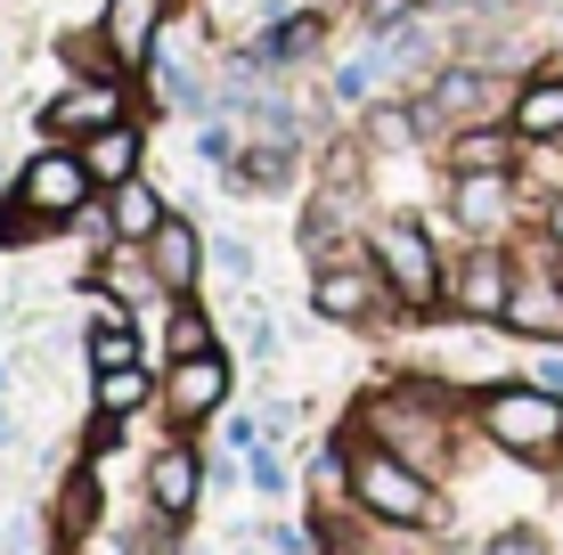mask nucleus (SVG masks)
<instances>
[{
	"mask_svg": "<svg viewBox=\"0 0 563 555\" xmlns=\"http://www.w3.org/2000/svg\"><path fill=\"white\" fill-rule=\"evenodd\" d=\"M155 392H164V376H147V359H140V368H107V376H90V409H99V417H140Z\"/></svg>",
	"mask_w": 563,
	"mask_h": 555,
	"instance_id": "5701e85b",
	"label": "nucleus"
},
{
	"mask_svg": "<svg viewBox=\"0 0 563 555\" xmlns=\"http://www.w3.org/2000/svg\"><path fill=\"white\" fill-rule=\"evenodd\" d=\"M367 254H376L384 286L400 295V311H441L450 302V254H441V237L424 229L417 213H384L376 229H367Z\"/></svg>",
	"mask_w": 563,
	"mask_h": 555,
	"instance_id": "f03ea898",
	"label": "nucleus"
},
{
	"mask_svg": "<svg viewBox=\"0 0 563 555\" xmlns=\"http://www.w3.org/2000/svg\"><path fill=\"white\" fill-rule=\"evenodd\" d=\"M474 425L490 433L507 457H531V466L548 457V466H555V449H563V400L539 392L531 376H507V385H490L474 400Z\"/></svg>",
	"mask_w": 563,
	"mask_h": 555,
	"instance_id": "20e7f679",
	"label": "nucleus"
},
{
	"mask_svg": "<svg viewBox=\"0 0 563 555\" xmlns=\"http://www.w3.org/2000/svg\"><path fill=\"white\" fill-rule=\"evenodd\" d=\"M123 114H140V99H131V74H74V82H57L49 99H42V123H49V140H74L82 147L90 131H107V123H123Z\"/></svg>",
	"mask_w": 563,
	"mask_h": 555,
	"instance_id": "6e6552de",
	"label": "nucleus"
},
{
	"mask_svg": "<svg viewBox=\"0 0 563 555\" xmlns=\"http://www.w3.org/2000/svg\"><path fill=\"white\" fill-rule=\"evenodd\" d=\"M9 180H16V164H9V156H0V197H9Z\"/></svg>",
	"mask_w": 563,
	"mask_h": 555,
	"instance_id": "c9c22d12",
	"label": "nucleus"
},
{
	"mask_svg": "<svg viewBox=\"0 0 563 555\" xmlns=\"http://www.w3.org/2000/svg\"><path fill=\"white\" fill-rule=\"evenodd\" d=\"M0 74H9V33H0Z\"/></svg>",
	"mask_w": 563,
	"mask_h": 555,
	"instance_id": "4c0bfd02",
	"label": "nucleus"
},
{
	"mask_svg": "<svg viewBox=\"0 0 563 555\" xmlns=\"http://www.w3.org/2000/svg\"><path fill=\"white\" fill-rule=\"evenodd\" d=\"M238 335H245V352H254V359H278V328H269L262 302H238Z\"/></svg>",
	"mask_w": 563,
	"mask_h": 555,
	"instance_id": "bb28decb",
	"label": "nucleus"
},
{
	"mask_svg": "<svg viewBox=\"0 0 563 555\" xmlns=\"http://www.w3.org/2000/svg\"><path fill=\"white\" fill-rule=\"evenodd\" d=\"M295 245H302V262L310 270H327V262H352L360 254V188L352 180H319L310 188V204H302V221H295Z\"/></svg>",
	"mask_w": 563,
	"mask_h": 555,
	"instance_id": "9b49d317",
	"label": "nucleus"
},
{
	"mask_svg": "<svg viewBox=\"0 0 563 555\" xmlns=\"http://www.w3.org/2000/svg\"><path fill=\"white\" fill-rule=\"evenodd\" d=\"M450 221L465 237H515V229L531 221L522 171H450Z\"/></svg>",
	"mask_w": 563,
	"mask_h": 555,
	"instance_id": "9d476101",
	"label": "nucleus"
},
{
	"mask_svg": "<svg viewBox=\"0 0 563 555\" xmlns=\"http://www.w3.org/2000/svg\"><path fill=\"white\" fill-rule=\"evenodd\" d=\"M515 254H522V270H515V302H507L498 328L522 335V343H563V254L539 245V229L515 245Z\"/></svg>",
	"mask_w": 563,
	"mask_h": 555,
	"instance_id": "1a4fd4ad",
	"label": "nucleus"
},
{
	"mask_svg": "<svg viewBox=\"0 0 563 555\" xmlns=\"http://www.w3.org/2000/svg\"><path fill=\"white\" fill-rule=\"evenodd\" d=\"M164 25L172 0H99V57H114V74H147L164 57Z\"/></svg>",
	"mask_w": 563,
	"mask_h": 555,
	"instance_id": "f8f14e48",
	"label": "nucleus"
},
{
	"mask_svg": "<svg viewBox=\"0 0 563 555\" xmlns=\"http://www.w3.org/2000/svg\"><path fill=\"white\" fill-rule=\"evenodd\" d=\"M212 262H221V270L238 278V286H254V270H262V262H254V245H245V237H221V245H212Z\"/></svg>",
	"mask_w": 563,
	"mask_h": 555,
	"instance_id": "cd10ccee",
	"label": "nucleus"
},
{
	"mask_svg": "<svg viewBox=\"0 0 563 555\" xmlns=\"http://www.w3.org/2000/svg\"><path fill=\"white\" fill-rule=\"evenodd\" d=\"M254 490H262V499H286V466H278V449H254Z\"/></svg>",
	"mask_w": 563,
	"mask_h": 555,
	"instance_id": "c756f323",
	"label": "nucleus"
},
{
	"mask_svg": "<svg viewBox=\"0 0 563 555\" xmlns=\"http://www.w3.org/2000/svg\"><path fill=\"white\" fill-rule=\"evenodd\" d=\"M555 490H563V449H555Z\"/></svg>",
	"mask_w": 563,
	"mask_h": 555,
	"instance_id": "58836bf2",
	"label": "nucleus"
},
{
	"mask_svg": "<svg viewBox=\"0 0 563 555\" xmlns=\"http://www.w3.org/2000/svg\"><path fill=\"white\" fill-rule=\"evenodd\" d=\"M107 221H114V245H147L155 229L172 221V204H164V180H123V188H107Z\"/></svg>",
	"mask_w": 563,
	"mask_h": 555,
	"instance_id": "aec40b11",
	"label": "nucleus"
},
{
	"mask_svg": "<svg viewBox=\"0 0 563 555\" xmlns=\"http://www.w3.org/2000/svg\"><path fill=\"white\" fill-rule=\"evenodd\" d=\"M229 385H238V359L229 352H197V359H164V417L172 425H205L212 409H229Z\"/></svg>",
	"mask_w": 563,
	"mask_h": 555,
	"instance_id": "ddd939ff",
	"label": "nucleus"
},
{
	"mask_svg": "<svg viewBox=\"0 0 563 555\" xmlns=\"http://www.w3.org/2000/svg\"><path fill=\"white\" fill-rule=\"evenodd\" d=\"M197 352H221V328L180 295V302H164V359H197Z\"/></svg>",
	"mask_w": 563,
	"mask_h": 555,
	"instance_id": "393cba45",
	"label": "nucleus"
},
{
	"mask_svg": "<svg viewBox=\"0 0 563 555\" xmlns=\"http://www.w3.org/2000/svg\"><path fill=\"white\" fill-rule=\"evenodd\" d=\"M310 311H319L327 328H384V319L400 311V295L384 286L376 254H352V262H327V270H310Z\"/></svg>",
	"mask_w": 563,
	"mask_h": 555,
	"instance_id": "0eeeda50",
	"label": "nucleus"
},
{
	"mask_svg": "<svg viewBox=\"0 0 563 555\" xmlns=\"http://www.w3.org/2000/svg\"><path fill=\"white\" fill-rule=\"evenodd\" d=\"M269 547L278 555H310V531L302 523H269Z\"/></svg>",
	"mask_w": 563,
	"mask_h": 555,
	"instance_id": "72a5a7b5",
	"label": "nucleus"
},
{
	"mask_svg": "<svg viewBox=\"0 0 563 555\" xmlns=\"http://www.w3.org/2000/svg\"><path fill=\"white\" fill-rule=\"evenodd\" d=\"M197 499H205V457L188 442H164L147 457V507L180 523V514H197Z\"/></svg>",
	"mask_w": 563,
	"mask_h": 555,
	"instance_id": "f3484780",
	"label": "nucleus"
},
{
	"mask_svg": "<svg viewBox=\"0 0 563 555\" xmlns=\"http://www.w3.org/2000/svg\"><path fill=\"white\" fill-rule=\"evenodd\" d=\"M140 254H147V270L164 278V295L180 302V295H197V278H205V254H212V245L197 237V221H188V213H172V221L140 245Z\"/></svg>",
	"mask_w": 563,
	"mask_h": 555,
	"instance_id": "dca6fc26",
	"label": "nucleus"
},
{
	"mask_svg": "<svg viewBox=\"0 0 563 555\" xmlns=\"http://www.w3.org/2000/svg\"><path fill=\"white\" fill-rule=\"evenodd\" d=\"M295 164H302V147H286V140H245V156L229 164V180H221V188H245V197H278V188H295Z\"/></svg>",
	"mask_w": 563,
	"mask_h": 555,
	"instance_id": "4be33fe9",
	"label": "nucleus"
},
{
	"mask_svg": "<svg viewBox=\"0 0 563 555\" xmlns=\"http://www.w3.org/2000/svg\"><path fill=\"white\" fill-rule=\"evenodd\" d=\"M82 359H90V376H107V368H140V359H147V343H140V311H131V302H114V295H99V302H90V328H82Z\"/></svg>",
	"mask_w": 563,
	"mask_h": 555,
	"instance_id": "2eb2a0df",
	"label": "nucleus"
},
{
	"mask_svg": "<svg viewBox=\"0 0 563 555\" xmlns=\"http://www.w3.org/2000/svg\"><path fill=\"white\" fill-rule=\"evenodd\" d=\"M82 164H90V180H99V188L140 180V171H147V131H140V114H123V123L90 131V140H82Z\"/></svg>",
	"mask_w": 563,
	"mask_h": 555,
	"instance_id": "6ab92c4d",
	"label": "nucleus"
},
{
	"mask_svg": "<svg viewBox=\"0 0 563 555\" xmlns=\"http://www.w3.org/2000/svg\"><path fill=\"white\" fill-rule=\"evenodd\" d=\"M507 123L522 131V147H563V74L555 66H539L507 99Z\"/></svg>",
	"mask_w": 563,
	"mask_h": 555,
	"instance_id": "a211bd4d",
	"label": "nucleus"
},
{
	"mask_svg": "<svg viewBox=\"0 0 563 555\" xmlns=\"http://www.w3.org/2000/svg\"><path fill=\"white\" fill-rule=\"evenodd\" d=\"M16 433H25V425H16V409H9V392H0V449H16Z\"/></svg>",
	"mask_w": 563,
	"mask_h": 555,
	"instance_id": "f704fd0d",
	"label": "nucleus"
},
{
	"mask_svg": "<svg viewBox=\"0 0 563 555\" xmlns=\"http://www.w3.org/2000/svg\"><path fill=\"white\" fill-rule=\"evenodd\" d=\"M352 507L376 514V523L409 531V523H441V490L433 474L409 466V457H393L384 442H352Z\"/></svg>",
	"mask_w": 563,
	"mask_h": 555,
	"instance_id": "7ed1b4c3",
	"label": "nucleus"
},
{
	"mask_svg": "<svg viewBox=\"0 0 563 555\" xmlns=\"http://www.w3.org/2000/svg\"><path fill=\"white\" fill-rule=\"evenodd\" d=\"M99 507H107V490H99V457H90V466H74L66 490H57V531H66V540H90Z\"/></svg>",
	"mask_w": 563,
	"mask_h": 555,
	"instance_id": "b1692460",
	"label": "nucleus"
},
{
	"mask_svg": "<svg viewBox=\"0 0 563 555\" xmlns=\"http://www.w3.org/2000/svg\"><path fill=\"white\" fill-rule=\"evenodd\" d=\"M295 400H262V433H269V442H286V433H295Z\"/></svg>",
	"mask_w": 563,
	"mask_h": 555,
	"instance_id": "2f4dec72",
	"label": "nucleus"
},
{
	"mask_svg": "<svg viewBox=\"0 0 563 555\" xmlns=\"http://www.w3.org/2000/svg\"><path fill=\"white\" fill-rule=\"evenodd\" d=\"M522 131L507 123V114H490V123H457L450 140H441V164L450 171H522Z\"/></svg>",
	"mask_w": 563,
	"mask_h": 555,
	"instance_id": "4468645a",
	"label": "nucleus"
},
{
	"mask_svg": "<svg viewBox=\"0 0 563 555\" xmlns=\"http://www.w3.org/2000/svg\"><path fill=\"white\" fill-rule=\"evenodd\" d=\"M531 229H539V245H548V254H563V188H555L548 204H539V221H531Z\"/></svg>",
	"mask_w": 563,
	"mask_h": 555,
	"instance_id": "7c9ffc66",
	"label": "nucleus"
},
{
	"mask_svg": "<svg viewBox=\"0 0 563 555\" xmlns=\"http://www.w3.org/2000/svg\"><path fill=\"white\" fill-rule=\"evenodd\" d=\"M384 90H393V74H384L376 42H360L352 57H335V74H327V107H343V114H367Z\"/></svg>",
	"mask_w": 563,
	"mask_h": 555,
	"instance_id": "412c9836",
	"label": "nucleus"
},
{
	"mask_svg": "<svg viewBox=\"0 0 563 555\" xmlns=\"http://www.w3.org/2000/svg\"><path fill=\"white\" fill-rule=\"evenodd\" d=\"M197 156H205L212 171H229V164L245 156V131H238V123H197Z\"/></svg>",
	"mask_w": 563,
	"mask_h": 555,
	"instance_id": "a878e982",
	"label": "nucleus"
},
{
	"mask_svg": "<svg viewBox=\"0 0 563 555\" xmlns=\"http://www.w3.org/2000/svg\"><path fill=\"white\" fill-rule=\"evenodd\" d=\"M515 237H465L450 254V319H465V328H498L515 302Z\"/></svg>",
	"mask_w": 563,
	"mask_h": 555,
	"instance_id": "423d86ee",
	"label": "nucleus"
},
{
	"mask_svg": "<svg viewBox=\"0 0 563 555\" xmlns=\"http://www.w3.org/2000/svg\"><path fill=\"white\" fill-rule=\"evenodd\" d=\"M9 197L25 204L42 229H74L90 213V204L107 197L99 180H90V164H82V147L74 140H49V147H33L25 164H16V180H9Z\"/></svg>",
	"mask_w": 563,
	"mask_h": 555,
	"instance_id": "39448f33",
	"label": "nucleus"
},
{
	"mask_svg": "<svg viewBox=\"0 0 563 555\" xmlns=\"http://www.w3.org/2000/svg\"><path fill=\"white\" fill-rule=\"evenodd\" d=\"M522 376H531L539 392H555V400H563V359H555V343H548V359H531V368H522Z\"/></svg>",
	"mask_w": 563,
	"mask_h": 555,
	"instance_id": "473e14b6",
	"label": "nucleus"
},
{
	"mask_svg": "<svg viewBox=\"0 0 563 555\" xmlns=\"http://www.w3.org/2000/svg\"><path fill=\"white\" fill-rule=\"evenodd\" d=\"M9 385H16V376H9V352H0V392H9Z\"/></svg>",
	"mask_w": 563,
	"mask_h": 555,
	"instance_id": "e433bc0d",
	"label": "nucleus"
},
{
	"mask_svg": "<svg viewBox=\"0 0 563 555\" xmlns=\"http://www.w3.org/2000/svg\"><path fill=\"white\" fill-rule=\"evenodd\" d=\"M474 555H548V540H539V531H498V540H482Z\"/></svg>",
	"mask_w": 563,
	"mask_h": 555,
	"instance_id": "c85d7f7f",
	"label": "nucleus"
},
{
	"mask_svg": "<svg viewBox=\"0 0 563 555\" xmlns=\"http://www.w3.org/2000/svg\"><path fill=\"white\" fill-rule=\"evenodd\" d=\"M360 433L384 442L393 457H409V466L441 474L450 466V385L441 376H393L384 392L360 400Z\"/></svg>",
	"mask_w": 563,
	"mask_h": 555,
	"instance_id": "f257e3e1",
	"label": "nucleus"
}]
</instances>
